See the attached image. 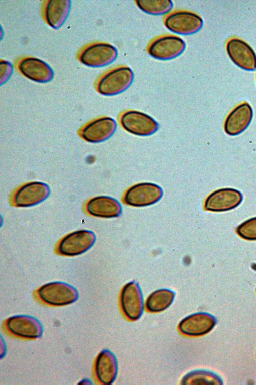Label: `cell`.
<instances>
[{"instance_id":"cell-18","label":"cell","mask_w":256,"mask_h":385,"mask_svg":"<svg viewBox=\"0 0 256 385\" xmlns=\"http://www.w3.org/2000/svg\"><path fill=\"white\" fill-rule=\"evenodd\" d=\"M70 0H50L46 2L44 18L47 24L54 29L60 28L65 23L70 11Z\"/></svg>"},{"instance_id":"cell-17","label":"cell","mask_w":256,"mask_h":385,"mask_svg":"<svg viewBox=\"0 0 256 385\" xmlns=\"http://www.w3.org/2000/svg\"><path fill=\"white\" fill-rule=\"evenodd\" d=\"M117 124L110 117H103L94 120L82 130L81 135L86 141L98 143L108 139L115 132Z\"/></svg>"},{"instance_id":"cell-13","label":"cell","mask_w":256,"mask_h":385,"mask_svg":"<svg viewBox=\"0 0 256 385\" xmlns=\"http://www.w3.org/2000/svg\"><path fill=\"white\" fill-rule=\"evenodd\" d=\"M226 51L231 60L240 68L248 71L256 69V54L244 40L230 39L226 44Z\"/></svg>"},{"instance_id":"cell-21","label":"cell","mask_w":256,"mask_h":385,"mask_svg":"<svg viewBox=\"0 0 256 385\" xmlns=\"http://www.w3.org/2000/svg\"><path fill=\"white\" fill-rule=\"evenodd\" d=\"M175 298L174 292L168 289H160L152 292L148 298L146 307L152 312H160L168 308Z\"/></svg>"},{"instance_id":"cell-22","label":"cell","mask_w":256,"mask_h":385,"mask_svg":"<svg viewBox=\"0 0 256 385\" xmlns=\"http://www.w3.org/2000/svg\"><path fill=\"white\" fill-rule=\"evenodd\" d=\"M182 384H223L222 379L216 374L206 370H196L186 374Z\"/></svg>"},{"instance_id":"cell-10","label":"cell","mask_w":256,"mask_h":385,"mask_svg":"<svg viewBox=\"0 0 256 385\" xmlns=\"http://www.w3.org/2000/svg\"><path fill=\"white\" fill-rule=\"evenodd\" d=\"M50 190L46 183L33 181L21 186L15 193L13 202L18 207H28L37 205L45 200Z\"/></svg>"},{"instance_id":"cell-25","label":"cell","mask_w":256,"mask_h":385,"mask_svg":"<svg viewBox=\"0 0 256 385\" xmlns=\"http://www.w3.org/2000/svg\"><path fill=\"white\" fill-rule=\"evenodd\" d=\"M14 71L12 64L9 61L1 60L0 62V85L5 84L10 78Z\"/></svg>"},{"instance_id":"cell-14","label":"cell","mask_w":256,"mask_h":385,"mask_svg":"<svg viewBox=\"0 0 256 385\" xmlns=\"http://www.w3.org/2000/svg\"><path fill=\"white\" fill-rule=\"evenodd\" d=\"M216 323V318L206 312L191 314L182 320L179 329L184 334L191 336H200L209 333Z\"/></svg>"},{"instance_id":"cell-15","label":"cell","mask_w":256,"mask_h":385,"mask_svg":"<svg viewBox=\"0 0 256 385\" xmlns=\"http://www.w3.org/2000/svg\"><path fill=\"white\" fill-rule=\"evenodd\" d=\"M7 326L12 334L25 338H38L43 333V327L39 320L28 315H20L10 317L7 321Z\"/></svg>"},{"instance_id":"cell-4","label":"cell","mask_w":256,"mask_h":385,"mask_svg":"<svg viewBox=\"0 0 256 385\" xmlns=\"http://www.w3.org/2000/svg\"><path fill=\"white\" fill-rule=\"evenodd\" d=\"M186 48L182 38L174 35H164L152 41L147 50L152 57L160 60H170L182 55Z\"/></svg>"},{"instance_id":"cell-2","label":"cell","mask_w":256,"mask_h":385,"mask_svg":"<svg viewBox=\"0 0 256 385\" xmlns=\"http://www.w3.org/2000/svg\"><path fill=\"white\" fill-rule=\"evenodd\" d=\"M118 57V51L115 46L106 42H96L84 48L78 59L86 66L99 68L109 65Z\"/></svg>"},{"instance_id":"cell-8","label":"cell","mask_w":256,"mask_h":385,"mask_svg":"<svg viewBox=\"0 0 256 385\" xmlns=\"http://www.w3.org/2000/svg\"><path fill=\"white\" fill-rule=\"evenodd\" d=\"M163 194L162 188L158 185L150 182L136 184L126 191L124 202L132 206L143 207L158 202Z\"/></svg>"},{"instance_id":"cell-9","label":"cell","mask_w":256,"mask_h":385,"mask_svg":"<svg viewBox=\"0 0 256 385\" xmlns=\"http://www.w3.org/2000/svg\"><path fill=\"white\" fill-rule=\"evenodd\" d=\"M122 309L130 320L138 319L144 310V301L141 289L135 282H130L123 288L120 297Z\"/></svg>"},{"instance_id":"cell-20","label":"cell","mask_w":256,"mask_h":385,"mask_svg":"<svg viewBox=\"0 0 256 385\" xmlns=\"http://www.w3.org/2000/svg\"><path fill=\"white\" fill-rule=\"evenodd\" d=\"M96 371L102 384H110L114 382L118 372V363L112 352L104 349L100 353L96 361Z\"/></svg>"},{"instance_id":"cell-11","label":"cell","mask_w":256,"mask_h":385,"mask_svg":"<svg viewBox=\"0 0 256 385\" xmlns=\"http://www.w3.org/2000/svg\"><path fill=\"white\" fill-rule=\"evenodd\" d=\"M19 71L34 82L45 83L51 81L54 76L52 68L44 61L34 57H26L18 62Z\"/></svg>"},{"instance_id":"cell-23","label":"cell","mask_w":256,"mask_h":385,"mask_svg":"<svg viewBox=\"0 0 256 385\" xmlns=\"http://www.w3.org/2000/svg\"><path fill=\"white\" fill-rule=\"evenodd\" d=\"M135 2L144 13L156 16L169 14L174 7L171 0H136Z\"/></svg>"},{"instance_id":"cell-12","label":"cell","mask_w":256,"mask_h":385,"mask_svg":"<svg viewBox=\"0 0 256 385\" xmlns=\"http://www.w3.org/2000/svg\"><path fill=\"white\" fill-rule=\"evenodd\" d=\"M243 199L242 193L232 188L218 189L211 193L204 202V209L212 212H223L238 207Z\"/></svg>"},{"instance_id":"cell-16","label":"cell","mask_w":256,"mask_h":385,"mask_svg":"<svg viewBox=\"0 0 256 385\" xmlns=\"http://www.w3.org/2000/svg\"><path fill=\"white\" fill-rule=\"evenodd\" d=\"M253 116L252 106L244 102L234 108L227 116L224 124L225 132L235 136L244 132L250 124Z\"/></svg>"},{"instance_id":"cell-7","label":"cell","mask_w":256,"mask_h":385,"mask_svg":"<svg viewBox=\"0 0 256 385\" xmlns=\"http://www.w3.org/2000/svg\"><path fill=\"white\" fill-rule=\"evenodd\" d=\"M120 124L128 132L140 136H148L158 129L156 120L150 115L136 110L124 112L120 117Z\"/></svg>"},{"instance_id":"cell-3","label":"cell","mask_w":256,"mask_h":385,"mask_svg":"<svg viewBox=\"0 0 256 385\" xmlns=\"http://www.w3.org/2000/svg\"><path fill=\"white\" fill-rule=\"evenodd\" d=\"M166 28L178 35H190L198 32L204 25L198 14L188 10H178L169 13L164 19Z\"/></svg>"},{"instance_id":"cell-19","label":"cell","mask_w":256,"mask_h":385,"mask_svg":"<svg viewBox=\"0 0 256 385\" xmlns=\"http://www.w3.org/2000/svg\"><path fill=\"white\" fill-rule=\"evenodd\" d=\"M88 212L92 216L101 218H113L122 212L120 204L108 196H98L90 199L86 206Z\"/></svg>"},{"instance_id":"cell-6","label":"cell","mask_w":256,"mask_h":385,"mask_svg":"<svg viewBox=\"0 0 256 385\" xmlns=\"http://www.w3.org/2000/svg\"><path fill=\"white\" fill-rule=\"evenodd\" d=\"M96 236L88 230H81L72 232L60 242L58 252L64 256H74L89 250L95 243Z\"/></svg>"},{"instance_id":"cell-1","label":"cell","mask_w":256,"mask_h":385,"mask_svg":"<svg viewBox=\"0 0 256 385\" xmlns=\"http://www.w3.org/2000/svg\"><path fill=\"white\" fill-rule=\"evenodd\" d=\"M134 80V73L128 66L114 68L102 76L96 84V90L100 94L112 96L126 91Z\"/></svg>"},{"instance_id":"cell-24","label":"cell","mask_w":256,"mask_h":385,"mask_svg":"<svg viewBox=\"0 0 256 385\" xmlns=\"http://www.w3.org/2000/svg\"><path fill=\"white\" fill-rule=\"evenodd\" d=\"M236 232L242 238L248 240H256V217L246 221L236 228Z\"/></svg>"},{"instance_id":"cell-5","label":"cell","mask_w":256,"mask_h":385,"mask_svg":"<svg viewBox=\"0 0 256 385\" xmlns=\"http://www.w3.org/2000/svg\"><path fill=\"white\" fill-rule=\"evenodd\" d=\"M40 298L54 306H64L74 302L78 298V290L62 282H52L42 286L38 290Z\"/></svg>"}]
</instances>
